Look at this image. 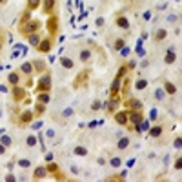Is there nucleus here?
Returning <instances> with one entry per match:
<instances>
[{
	"label": "nucleus",
	"instance_id": "f257e3e1",
	"mask_svg": "<svg viewBox=\"0 0 182 182\" xmlns=\"http://www.w3.org/2000/svg\"><path fill=\"white\" fill-rule=\"evenodd\" d=\"M40 27V22L38 20H27V22H24L22 24V27H20V31H22V35H31V33H36V29Z\"/></svg>",
	"mask_w": 182,
	"mask_h": 182
},
{
	"label": "nucleus",
	"instance_id": "ea45409f",
	"mask_svg": "<svg viewBox=\"0 0 182 182\" xmlns=\"http://www.w3.org/2000/svg\"><path fill=\"white\" fill-rule=\"evenodd\" d=\"M122 47H124V40H122V38H118V40L115 42V49H122Z\"/></svg>",
	"mask_w": 182,
	"mask_h": 182
},
{
	"label": "nucleus",
	"instance_id": "37998d69",
	"mask_svg": "<svg viewBox=\"0 0 182 182\" xmlns=\"http://www.w3.org/2000/svg\"><path fill=\"white\" fill-rule=\"evenodd\" d=\"M16 180V177H15V175H11V173H9V175H5V182H15Z\"/></svg>",
	"mask_w": 182,
	"mask_h": 182
},
{
	"label": "nucleus",
	"instance_id": "c756f323",
	"mask_svg": "<svg viewBox=\"0 0 182 182\" xmlns=\"http://www.w3.org/2000/svg\"><path fill=\"white\" fill-rule=\"evenodd\" d=\"M100 108H106V104H102L100 100H93V104H91V109H93V111H98Z\"/></svg>",
	"mask_w": 182,
	"mask_h": 182
},
{
	"label": "nucleus",
	"instance_id": "9b49d317",
	"mask_svg": "<svg viewBox=\"0 0 182 182\" xmlns=\"http://www.w3.org/2000/svg\"><path fill=\"white\" fill-rule=\"evenodd\" d=\"M135 129H137L139 133H144V131H148V129H149V122L142 118V120H140L139 124H135Z\"/></svg>",
	"mask_w": 182,
	"mask_h": 182
},
{
	"label": "nucleus",
	"instance_id": "09e8293b",
	"mask_svg": "<svg viewBox=\"0 0 182 182\" xmlns=\"http://www.w3.org/2000/svg\"><path fill=\"white\" fill-rule=\"evenodd\" d=\"M40 126H42V122H35V124H33V129H38Z\"/></svg>",
	"mask_w": 182,
	"mask_h": 182
},
{
	"label": "nucleus",
	"instance_id": "8fccbe9b",
	"mask_svg": "<svg viewBox=\"0 0 182 182\" xmlns=\"http://www.w3.org/2000/svg\"><path fill=\"white\" fill-rule=\"evenodd\" d=\"M46 160H47V162H51V160H53V155H51V153H47V155H46Z\"/></svg>",
	"mask_w": 182,
	"mask_h": 182
},
{
	"label": "nucleus",
	"instance_id": "ddd939ff",
	"mask_svg": "<svg viewBox=\"0 0 182 182\" xmlns=\"http://www.w3.org/2000/svg\"><path fill=\"white\" fill-rule=\"evenodd\" d=\"M40 36L36 35V33H31V35H27V42H29V46H38L40 44Z\"/></svg>",
	"mask_w": 182,
	"mask_h": 182
},
{
	"label": "nucleus",
	"instance_id": "e433bc0d",
	"mask_svg": "<svg viewBox=\"0 0 182 182\" xmlns=\"http://www.w3.org/2000/svg\"><path fill=\"white\" fill-rule=\"evenodd\" d=\"M26 142H27V146H29V148H31V146H35V144H36V139H35V137H33V135H29V137H27V140H26Z\"/></svg>",
	"mask_w": 182,
	"mask_h": 182
},
{
	"label": "nucleus",
	"instance_id": "6ab92c4d",
	"mask_svg": "<svg viewBox=\"0 0 182 182\" xmlns=\"http://www.w3.org/2000/svg\"><path fill=\"white\" fill-rule=\"evenodd\" d=\"M78 58H80L82 62H88V60L91 58V51H89V49H82L80 55H78Z\"/></svg>",
	"mask_w": 182,
	"mask_h": 182
},
{
	"label": "nucleus",
	"instance_id": "5701e85b",
	"mask_svg": "<svg viewBox=\"0 0 182 182\" xmlns=\"http://www.w3.org/2000/svg\"><path fill=\"white\" fill-rule=\"evenodd\" d=\"M146 88H148V80L146 78H139L135 82V89H146Z\"/></svg>",
	"mask_w": 182,
	"mask_h": 182
},
{
	"label": "nucleus",
	"instance_id": "c85d7f7f",
	"mask_svg": "<svg viewBox=\"0 0 182 182\" xmlns=\"http://www.w3.org/2000/svg\"><path fill=\"white\" fill-rule=\"evenodd\" d=\"M166 35H168V33H166V29H159V31L155 33V38L160 42V40H164V38H166Z\"/></svg>",
	"mask_w": 182,
	"mask_h": 182
},
{
	"label": "nucleus",
	"instance_id": "bb28decb",
	"mask_svg": "<svg viewBox=\"0 0 182 182\" xmlns=\"http://www.w3.org/2000/svg\"><path fill=\"white\" fill-rule=\"evenodd\" d=\"M164 88H166V93H170V95H175V93H177V88H175V84H171V82H166Z\"/></svg>",
	"mask_w": 182,
	"mask_h": 182
},
{
	"label": "nucleus",
	"instance_id": "0eeeda50",
	"mask_svg": "<svg viewBox=\"0 0 182 182\" xmlns=\"http://www.w3.org/2000/svg\"><path fill=\"white\" fill-rule=\"evenodd\" d=\"M126 106H128L129 109H135V111H140V109H142V104H140L139 98H129V100L126 102Z\"/></svg>",
	"mask_w": 182,
	"mask_h": 182
},
{
	"label": "nucleus",
	"instance_id": "b1692460",
	"mask_svg": "<svg viewBox=\"0 0 182 182\" xmlns=\"http://www.w3.org/2000/svg\"><path fill=\"white\" fill-rule=\"evenodd\" d=\"M118 91H120V78H115V80H113V84H111V93H113V95H117Z\"/></svg>",
	"mask_w": 182,
	"mask_h": 182
},
{
	"label": "nucleus",
	"instance_id": "79ce46f5",
	"mask_svg": "<svg viewBox=\"0 0 182 182\" xmlns=\"http://www.w3.org/2000/svg\"><path fill=\"white\" fill-rule=\"evenodd\" d=\"M180 144H182V139H180V137H177V139H175V144H173L175 149H180Z\"/></svg>",
	"mask_w": 182,
	"mask_h": 182
},
{
	"label": "nucleus",
	"instance_id": "c03bdc74",
	"mask_svg": "<svg viewBox=\"0 0 182 182\" xmlns=\"http://www.w3.org/2000/svg\"><path fill=\"white\" fill-rule=\"evenodd\" d=\"M175 168H177V170H180V168H182V159H177V162H175Z\"/></svg>",
	"mask_w": 182,
	"mask_h": 182
},
{
	"label": "nucleus",
	"instance_id": "f704fd0d",
	"mask_svg": "<svg viewBox=\"0 0 182 182\" xmlns=\"http://www.w3.org/2000/svg\"><path fill=\"white\" fill-rule=\"evenodd\" d=\"M109 164H111V166H113V168H118V166H120V164H122V160H120V159H118V157H113V159H111V160H109Z\"/></svg>",
	"mask_w": 182,
	"mask_h": 182
},
{
	"label": "nucleus",
	"instance_id": "39448f33",
	"mask_svg": "<svg viewBox=\"0 0 182 182\" xmlns=\"http://www.w3.org/2000/svg\"><path fill=\"white\" fill-rule=\"evenodd\" d=\"M120 104V98H118V95H113L111 97V100L106 104V108H108V111H111V113H115V109H117V106Z\"/></svg>",
	"mask_w": 182,
	"mask_h": 182
},
{
	"label": "nucleus",
	"instance_id": "58836bf2",
	"mask_svg": "<svg viewBox=\"0 0 182 182\" xmlns=\"http://www.w3.org/2000/svg\"><path fill=\"white\" fill-rule=\"evenodd\" d=\"M164 95H166V93H164V89H157V91H155V97H157L159 100H162V98H164Z\"/></svg>",
	"mask_w": 182,
	"mask_h": 182
},
{
	"label": "nucleus",
	"instance_id": "6e6552de",
	"mask_svg": "<svg viewBox=\"0 0 182 182\" xmlns=\"http://www.w3.org/2000/svg\"><path fill=\"white\" fill-rule=\"evenodd\" d=\"M46 26H47V31H49V33H57V26H58V18H57V16H51V18L47 20V24H46Z\"/></svg>",
	"mask_w": 182,
	"mask_h": 182
},
{
	"label": "nucleus",
	"instance_id": "603ef678",
	"mask_svg": "<svg viewBox=\"0 0 182 182\" xmlns=\"http://www.w3.org/2000/svg\"><path fill=\"white\" fill-rule=\"evenodd\" d=\"M4 151H5V146H4V144H0V155H2Z\"/></svg>",
	"mask_w": 182,
	"mask_h": 182
},
{
	"label": "nucleus",
	"instance_id": "f8f14e48",
	"mask_svg": "<svg viewBox=\"0 0 182 182\" xmlns=\"http://www.w3.org/2000/svg\"><path fill=\"white\" fill-rule=\"evenodd\" d=\"M33 117H35V113H33V111H24V113L20 115V122H22V124H27V122H31V120H33Z\"/></svg>",
	"mask_w": 182,
	"mask_h": 182
},
{
	"label": "nucleus",
	"instance_id": "2eb2a0df",
	"mask_svg": "<svg viewBox=\"0 0 182 182\" xmlns=\"http://www.w3.org/2000/svg\"><path fill=\"white\" fill-rule=\"evenodd\" d=\"M11 93H13L15 100H20V98H24V95H26V91H24L22 88H16V86L13 88V91H11Z\"/></svg>",
	"mask_w": 182,
	"mask_h": 182
},
{
	"label": "nucleus",
	"instance_id": "a211bd4d",
	"mask_svg": "<svg viewBox=\"0 0 182 182\" xmlns=\"http://www.w3.org/2000/svg\"><path fill=\"white\" fill-rule=\"evenodd\" d=\"M42 5H44V13H51L55 7V0H44Z\"/></svg>",
	"mask_w": 182,
	"mask_h": 182
},
{
	"label": "nucleus",
	"instance_id": "f3484780",
	"mask_svg": "<svg viewBox=\"0 0 182 182\" xmlns=\"http://www.w3.org/2000/svg\"><path fill=\"white\" fill-rule=\"evenodd\" d=\"M60 64H62V67H66V69H73V60L71 58H67V57H62L60 58Z\"/></svg>",
	"mask_w": 182,
	"mask_h": 182
},
{
	"label": "nucleus",
	"instance_id": "a18cd8bd",
	"mask_svg": "<svg viewBox=\"0 0 182 182\" xmlns=\"http://www.w3.org/2000/svg\"><path fill=\"white\" fill-rule=\"evenodd\" d=\"M142 16H144V20H149V18H151V13H149V11H146Z\"/></svg>",
	"mask_w": 182,
	"mask_h": 182
},
{
	"label": "nucleus",
	"instance_id": "49530a36",
	"mask_svg": "<svg viewBox=\"0 0 182 182\" xmlns=\"http://www.w3.org/2000/svg\"><path fill=\"white\" fill-rule=\"evenodd\" d=\"M97 26H98V27L104 26V18H97Z\"/></svg>",
	"mask_w": 182,
	"mask_h": 182
},
{
	"label": "nucleus",
	"instance_id": "a878e982",
	"mask_svg": "<svg viewBox=\"0 0 182 182\" xmlns=\"http://www.w3.org/2000/svg\"><path fill=\"white\" fill-rule=\"evenodd\" d=\"M73 153L78 155V157H86V155H88V149H86L84 146H77V148L73 149Z\"/></svg>",
	"mask_w": 182,
	"mask_h": 182
},
{
	"label": "nucleus",
	"instance_id": "f03ea898",
	"mask_svg": "<svg viewBox=\"0 0 182 182\" xmlns=\"http://www.w3.org/2000/svg\"><path fill=\"white\" fill-rule=\"evenodd\" d=\"M51 89V77L49 75H44L42 78H40V82H38V91L42 93V91H49Z\"/></svg>",
	"mask_w": 182,
	"mask_h": 182
},
{
	"label": "nucleus",
	"instance_id": "1a4fd4ad",
	"mask_svg": "<svg viewBox=\"0 0 182 182\" xmlns=\"http://www.w3.org/2000/svg\"><path fill=\"white\" fill-rule=\"evenodd\" d=\"M115 120H117V124H120V126L128 124V113H126V111H118V113H115Z\"/></svg>",
	"mask_w": 182,
	"mask_h": 182
},
{
	"label": "nucleus",
	"instance_id": "5fc2aeb1",
	"mask_svg": "<svg viewBox=\"0 0 182 182\" xmlns=\"http://www.w3.org/2000/svg\"><path fill=\"white\" fill-rule=\"evenodd\" d=\"M0 2H4V0H0Z\"/></svg>",
	"mask_w": 182,
	"mask_h": 182
},
{
	"label": "nucleus",
	"instance_id": "a19ab883",
	"mask_svg": "<svg viewBox=\"0 0 182 182\" xmlns=\"http://www.w3.org/2000/svg\"><path fill=\"white\" fill-rule=\"evenodd\" d=\"M124 75H126V67H124V66H122V67H120V69H118V73H117V78H122V77H124Z\"/></svg>",
	"mask_w": 182,
	"mask_h": 182
},
{
	"label": "nucleus",
	"instance_id": "4be33fe9",
	"mask_svg": "<svg viewBox=\"0 0 182 182\" xmlns=\"http://www.w3.org/2000/svg\"><path fill=\"white\" fill-rule=\"evenodd\" d=\"M33 67H35L38 73H44V71H46V62H42V60H36V62L33 64Z\"/></svg>",
	"mask_w": 182,
	"mask_h": 182
},
{
	"label": "nucleus",
	"instance_id": "393cba45",
	"mask_svg": "<svg viewBox=\"0 0 182 182\" xmlns=\"http://www.w3.org/2000/svg\"><path fill=\"white\" fill-rule=\"evenodd\" d=\"M148 131H149L151 137H160V135H162V126H155V128H151V129H148Z\"/></svg>",
	"mask_w": 182,
	"mask_h": 182
},
{
	"label": "nucleus",
	"instance_id": "72a5a7b5",
	"mask_svg": "<svg viewBox=\"0 0 182 182\" xmlns=\"http://www.w3.org/2000/svg\"><path fill=\"white\" fill-rule=\"evenodd\" d=\"M0 144H4V146L7 148V146H11V139H9L7 135H2V137H0Z\"/></svg>",
	"mask_w": 182,
	"mask_h": 182
},
{
	"label": "nucleus",
	"instance_id": "4c0bfd02",
	"mask_svg": "<svg viewBox=\"0 0 182 182\" xmlns=\"http://www.w3.org/2000/svg\"><path fill=\"white\" fill-rule=\"evenodd\" d=\"M46 170H47V171H51V173H57V171H58V168H57V166H55V164H53V160H51V162H49V166H47V168H46Z\"/></svg>",
	"mask_w": 182,
	"mask_h": 182
},
{
	"label": "nucleus",
	"instance_id": "423d86ee",
	"mask_svg": "<svg viewBox=\"0 0 182 182\" xmlns=\"http://www.w3.org/2000/svg\"><path fill=\"white\" fill-rule=\"evenodd\" d=\"M36 47H38L40 53H49V49H51V40H49V38H44V40H40V44H38Z\"/></svg>",
	"mask_w": 182,
	"mask_h": 182
},
{
	"label": "nucleus",
	"instance_id": "864d4df0",
	"mask_svg": "<svg viewBox=\"0 0 182 182\" xmlns=\"http://www.w3.org/2000/svg\"><path fill=\"white\" fill-rule=\"evenodd\" d=\"M0 51H2V42H0Z\"/></svg>",
	"mask_w": 182,
	"mask_h": 182
},
{
	"label": "nucleus",
	"instance_id": "7c9ffc66",
	"mask_svg": "<svg viewBox=\"0 0 182 182\" xmlns=\"http://www.w3.org/2000/svg\"><path fill=\"white\" fill-rule=\"evenodd\" d=\"M38 102H42V104H47V102H49V95H47V91L40 93V97H38Z\"/></svg>",
	"mask_w": 182,
	"mask_h": 182
},
{
	"label": "nucleus",
	"instance_id": "3c124183",
	"mask_svg": "<svg viewBox=\"0 0 182 182\" xmlns=\"http://www.w3.org/2000/svg\"><path fill=\"white\" fill-rule=\"evenodd\" d=\"M0 91H2V93H5V91H7V88H5L4 84H0Z\"/></svg>",
	"mask_w": 182,
	"mask_h": 182
},
{
	"label": "nucleus",
	"instance_id": "473e14b6",
	"mask_svg": "<svg viewBox=\"0 0 182 182\" xmlns=\"http://www.w3.org/2000/svg\"><path fill=\"white\" fill-rule=\"evenodd\" d=\"M44 109H46V104L38 102V104H36V109H35V115H42V113H44Z\"/></svg>",
	"mask_w": 182,
	"mask_h": 182
},
{
	"label": "nucleus",
	"instance_id": "c9c22d12",
	"mask_svg": "<svg viewBox=\"0 0 182 182\" xmlns=\"http://www.w3.org/2000/svg\"><path fill=\"white\" fill-rule=\"evenodd\" d=\"M18 164H20L22 168H29V166H31V160H27V159H20Z\"/></svg>",
	"mask_w": 182,
	"mask_h": 182
},
{
	"label": "nucleus",
	"instance_id": "4468645a",
	"mask_svg": "<svg viewBox=\"0 0 182 182\" xmlns=\"http://www.w3.org/2000/svg\"><path fill=\"white\" fill-rule=\"evenodd\" d=\"M20 71H22V73H26V75H31V73L35 71V67H33V64H29V62H24V64L20 66Z\"/></svg>",
	"mask_w": 182,
	"mask_h": 182
},
{
	"label": "nucleus",
	"instance_id": "9d476101",
	"mask_svg": "<svg viewBox=\"0 0 182 182\" xmlns=\"http://www.w3.org/2000/svg\"><path fill=\"white\" fill-rule=\"evenodd\" d=\"M46 175H47V170H46L44 166H38V168L35 170V173H33V179H35V180H40V179H44Z\"/></svg>",
	"mask_w": 182,
	"mask_h": 182
},
{
	"label": "nucleus",
	"instance_id": "cd10ccee",
	"mask_svg": "<svg viewBox=\"0 0 182 182\" xmlns=\"http://www.w3.org/2000/svg\"><path fill=\"white\" fill-rule=\"evenodd\" d=\"M38 5H40V0H27V9H29V11L36 9Z\"/></svg>",
	"mask_w": 182,
	"mask_h": 182
},
{
	"label": "nucleus",
	"instance_id": "de8ad7c7",
	"mask_svg": "<svg viewBox=\"0 0 182 182\" xmlns=\"http://www.w3.org/2000/svg\"><path fill=\"white\" fill-rule=\"evenodd\" d=\"M71 113H73V109H66V111H64V117H69Z\"/></svg>",
	"mask_w": 182,
	"mask_h": 182
},
{
	"label": "nucleus",
	"instance_id": "aec40b11",
	"mask_svg": "<svg viewBox=\"0 0 182 182\" xmlns=\"http://www.w3.org/2000/svg\"><path fill=\"white\" fill-rule=\"evenodd\" d=\"M128 146H129V139H128V137H122V139L117 142V148H118V149H126Z\"/></svg>",
	"mask_w": 182,
	"mask_h": 182
},
{
	"label": "nucleus",
	"instance_id": "2f4dec72",
	"mask_svg": "<svg viewBox=\"0 0 182 182\" xmlns=\"http://www.w3.org/2000/svg\"><path fill=\"white\" fill-rule=\"evenodd\" d=\"M9 84H13V86L18 84V75L16 73H9Z\"/></svg>",
	"mask_w": 182,
	"mask_h": 182
},
{
	"label": "nucleus",
	"instance_id": "7ed1b4c3",
	"mask_svg": "<svg viewBox=\"0 0 182 182\" xmlns=\"http://www.w3.org/2000/svg\"><path fill=\"white\" fill-rule=\"evenodd\" d=\"M88 78H89V71H80L78 77L75 78V88H80L84 82H88Z\"/></svg>",
	"mask_w": 182,
	"mask_h": 182
},
{
	"label": "nucleus",
	"instance_id": "412c9836",
	"mask_svg": "<svg viewBox=\"0 0 182 182\" xmlns=\"http://www.w3.org/2000/svg\"><path fill=\"white\" fill-rule=\"evenodd\" d=\"M117 26H120L122 29H128V27H129V22H128V18L118 16V18H117Z\"/></svg>",
	"mask_w": 182,
	"mask_h": 182
},
{
	"label": "nucleus",
	"instance_id": "dca6fc26",
	"mask_svg": "<svg viewBox=\"0 0 182 182\" xmlns=\"http://www.w3.org/2000/svg\"><path fill=\"white\" fill-rule=\"evenodd\" d=\"M166 64H173L175 60H177V53L175 51H171V49H168V53H166Z\"/></svg>",
	"mask_w": 182,
	"mask_h": 182
},
{
	"label": "nucleus",
	"instance_id": "20e7f679",
	"mask_svg": "<svg viewBox=\"0 0 182 182\" xmlns=\"http://www.w3.org/2000/svg\"><path fill=\"white\" fill-rule=\"evenodd\" d=\"M142 118H144V117H142V113H140V111L129 109V113H128V120H131L133 124H139V122H140Z\"/></svg>",
	"mask_w": 182,
	"mask_h": 182
}]
</instances>
